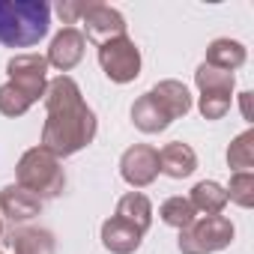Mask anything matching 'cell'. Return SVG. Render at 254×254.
<instances>
[{
    "mask_svg": "<svg viewBox=\"0 0 254 254\" xmlns=\"http://www.w3.org/2000/svg\"><path fill=\"white\" fill-rule=\"evenodd\" d=\"M81 24L87 30V39L96 42V45H105L111 39L126 36V18L108 3H87V9L81 15Z\"/></svg>",
    "mask_w": 254,
    "mask_h": 254,
    "instance_id": "ba28073f",
    "label": "cell"
},
{
    "mask_svg": "<svg viewBox=\"0 0 254 254\" xmlns=\"http://www.w3.org/2000/svg\"><path fill=\"white\" fill-rule=\"evenodd\" d=\"M233 242V224L224 215L194 218L186 230H180V251L183 254H215Z\"/></svg>",
    "mask_w": 254,
    "mask_h": 254,
    "instance_id": "277c9868",
    "label": "cell"
},
{
    "mask_svg": "<svg viewBox=\"0 0 254 254\" xmlns=\"http://www.w3.org/2000/svg\"><path fill=\"white\" fill-rule=\"evenodd\" d=\"M227 165L236 174H251L254 168V132L245 129L242 135H236L227 147Z\"/></svg>",
    "mask_w": 254,
    "mask_h": 254,
    "instance_id": "d6986e66",
    "label": "cell"
},
{
    "mask_svg": "<svg viewBox=\"0 0 254 254\" xmlns=\"http://www.w3.org/2000/svg\"><path fill=\"white\" fill-rule=\"evenodd\" d=\"M0 254H3V251H0Z\"/></svg>",
    "mask_w": 254,
    "mask_h": 254,
    "instance_id": "83f0119b",
    "label": "cell"
},
{
    "mask_svg": "<svg viewBox=\"0 0 254 254\" xmlns=\"http://www.w3.org/2000/svg\"><path fill=\"white\" fill-rule=\"evenodd\" d=\"M0 233H3V224H0Z\"/></svg>",
    "mask_w": 254,
    "mask_h": 254,
    "instance_id": "4316f807",
    "label": "cell"
},
{
    "mask_svg": "<svg viewBox=\"0 0 254 254\" xmlns=\"http://www.w3.org/2000/svg\"><path fill=\"white\" fill-rule=\"evenodd\" d=\"M233 72H224V69H215L209 63H200L197 72H194V84L200 93H209V90H221V93H233Z\"/></svg>",
    "mask_w": 254,
    "mask_h": 254,
    "instance_id": "44dd1931",
    "label": "cell"
},
{
    "mask_svg": "<svg viewBox=\"0 0 254 254\" xmlns=\"http://www.w3.org/2000/svg\"><path fill=\"white\" fill-rule=\"evenodd\" d=\"M159 171L168 174L171 180H186L197 171V156L189 144L183 141H174V144H165L159 150Z\"/></svg>",
    "mask_w": 254,
    "mask_h": 254,
    "instance_id": "7c38bea8",
    "label": "cell"
},
{
    "mask_svg": "<svg viewBox=\"0 0 254 254\" xmlns=\"http://www.w3.org/2000/svg\"><path fill=\"white\" fill-rule=\"evenodd\" d=\"M117 218L129 221L132 227H138L141 233H147V230H150V224H153V203H150V197H147V194H141V191H129V194H123V197H120V203H117Z\"/></svg>",
    "mask_w": 254,
    "mask_h": 254,
    "instance_id": "9a60e30c",
    "label": "cell"
},
{
    "mask_svg": "<svg viewBox=\"0 0 254 254\" xmlns=\"http://www.w3.org/2000/svg\"><path fill=\"white\" fill-rule=\"evenodd\" d=\"M159 215L168 227H177V230H186L189 224H194L197 212L194 206L189 203V197H168L162 206H159Z\"/></svg>",
    "mask_w": 254,
    "mask_h": 254,
    "instance_id": "ffe728a7",
    "label": "cell"
},
{
    "mask_svg": "<svg viewBox=\"0 0 254 254\" xmlns=\"http://www.w3.org/2000/svg\"><path fill=\"white\" fill-rule=\"evenodd\" d=\"M9 245L15 254H54V233L45 227H15L9 233Z\"/></svg>",
    "mask_w": 254,
    "mask_h": 254,
    "instance_id": "5bb4252c",
    "label": "cell"
},
{
    "mask_svg": "<svg viewBox=\"0 0 254 254\" xmlns=\"http://www.w3.org/2000/svg\"><path fill=\"white\" fill-rule=\"evenodd\" d=\"M230 99L233 93H221V90H209V93H200V114L203 120H221L227 111H230Z\"/></svg>",
    "mask_w": 254,
    "mask_h": 254,
    "instance_id": "cb8c5ba5",
    "label": "cell"
},
{
    "mask_svg": "<svg viewBox=\"0 0 254 254\" xmlns=\"http://www.w3.org/2000/svg\"><path fill=\"white\" fill-rule=\"evenodd\" d=\"M51 30V6L45 0H0V45L30 48Z\"/></svg>",
    "mask_w": 254,
    "mask_h": 254,
    "instance_id": "7a4b0ae2",
    "label": "cell"
},
{
    "mask_svg": "<svg viewBox=\"0 0 254 254\" xmlns=\"http://www.w3.org/2000/svg\"><path fill=\"white\" fill-rule=\"evenodd\" d=\"M6 72H9V84H15L30 102L45 96V90H48V60L42 54H15L6 63Z\"/></svg>",
    "mask_w": 254,
    "mask_h": 254,
    "instance_id": "8992f818",
    "label": "cell"
},
{
    "mask_svg": "<svg viewBox=\"0 0 254 254\" xmlns=\"http://www.w3.org/2000/svg\"><path fill=\"white\" fill-rule=\"evenodd\" d=\"M0 212L9 221L21 224V221H30L42 212V200L36 194H30L27 189H21V186H6L0 191Z\"/></svg>",
    "mask_w": 254,
    "mask_h": 254,
    "instance_id": "30bf717a",
    "label": "cell"
},
{
    "mask_svg": "<svg viewBox=\"0 0 254 254\" xmlns=\"http://www.w3.org/2000/svg\"><path fill=\"white\" fill-rule=\"evenodd\" d=\"M15 177H18V186L27 189L30 194H36L39 200L57 197L66 186V171H63L60 159L51 156L45 147L27 150L15 168Z\"/></svg>",
    "mask_w": 254,
    "mask_h": 254,
    "instance_id": "3957f363",
    "label": "cell"
},
{
    "mask_svg": "<svg viewBox=\"0 0 254 254\" xmlns=\"http://www.w3.org/2000/svg\"><path fill=\"white\" fill-rule=\"evenodd\" d=\"M224 191H227V200H233L242 209H251L254 206V174H233Z\"/></svg>",
    "mask_w": 254,
    "mask_h": 254,
    "instance_id": "7402d4cb",
    "label": "cell"
},
{
    "mask_svg": "<svg viewBox=\"0 0 254 254\" xmlns=\"http://www.w3.org/2000/svg\"><path fill=\"white\" fill-rule=\"evenodd\" d=\"M132 123L138 126L144 135H159V132H165L168 126H171V117L153 102L150 93H144V96L132 105Z\"/></svg>",
    "mask_w": 254,
    "mask_h": 254,
    "instance_id": "2e32d148",
    "label": "cell"
},
{
    "mask_svg": "<svg viewBox=\"0 0 254 254\" xmlns=\"http://www.w3.org/2000/svg\"><path fill=\"white\" fill-rule=\"evenodd\" d=\"M189 203L194 206V212H203V215H221V209L227 206V191L212 183V180H203L191 189V197Z\"/></svg>",
    "mask_w": 254,
    "mask_h": 254,
    "instance_id": "ac0fdd59",
    "label": "cell"
},
{
    "mask_svg": "<svg viewBox=\"0 0 254 254\" xmlns=\"http://www.w3.org/2000/svg\"><path fill=\"white\" fill-rule=\"evenodd\" d=\"M239 105H242V117L251 123L254 120V114H251V93H239Z\"/></svg>",
    "mask_w": 254,
    "mask_h": 254,
    "instance_id": "484cf974",
    "label": "cell"
},
{
    "mask_svg": "<svg viewBox=\"0 0 254 254\" xmlns=\"http://www.w3.org/2000/svg\"><path fill=\"white\" fill-rule=\"evenodd\" d=\"M150 96H153V102L171 117V123L180 120V117H186V114L191 111V96H189L186 84H180V81H159V84L150 90Z\"/></svg>",
    "mask_w": 254,
    "mask_h": 254,
    "instance_id": "4fadbf2b",
    "label": "cell"
},
{
    "mask_svg": "<svg viewBox=\"0 0 254 254\" xmlns=\"http://www.w3.org/2000/svg\"><path fill=\"white\" fill-rule=\"evenodd\" d=\"M141 239H144V233L138 227H132L129 221H123L117 215H111L102 224V245L111 254H132L141 248Z\"/></svg>",
    "mask_w": 254,
    "mask_h": 254,
    "instance_id": "8fae6325",
    "label": "cell"
},
{
    "mask_svg": "<svg viewBox=\"0 0 254 254\" xmlns=\"http://www.w3.org/2000/svg\"><path fill=\"white\" fill-rule=\"evenodd\" d=\"M99 66L114 84H129L141 75V51L129 36L99 45Z\"/></svg>",
    "mask_w": 254,
    "mask_h": 254,
    "instance_id": "5b68a950",
    "label": "cell"
},
{
    "mask_svg": "<svg viewBox=\"0 0 254 254\" xmlns=\"http://www.w3.org/2000/svg\"><path fill=\"white\" fill-rule=\"evenodd\" d=\"M54 9L63 18V24H75V21H81V15L87 9V0H60Z\"/></svg>",
    "mask_w": 254,
    "mask_h": 254,
    "instance_id": "d4e9b609",
    "label": "cell"
},
{
    "mask_svg": "<svg viewBox=\"0 0 254 254\" xmlns=\"http://www.w3.org/2000/svg\"><path fill=\"white\" fill-rule=\"evenodd\" d=\"M30 99L15 87V84H3V87H0V114H3V117H21V114H27L30 111Z\"/></svg>",
    "mask_w": 254,
    "mask_h": 254,
    "instance_id": "603a6c76",
    "label": "cell"
},
{
    "mask_svg": "<svg viewBox=\"0 0 254 254\" xmlns=\"http://www.w3.org/2000/svg\"><path fill=\"white\" fill-rule=\"evenodd\" d=\"M245 57L248 54H245L242 42H236V39H215V42H209L203 63H209L215 69H224V72H236L245 63Z\"/></svg>",
    "mask_w": 254,
    "mask_h": 254,
    "instance_id": "e0dca14e",
    "label": "cell"
},
{
    "mask_svg": "<svg viewBox=\"0 0 254 254\" xmlns=\"http://www.w3.org/2000/svg\"><path fill=\"white\" fill-rule=\"evenodd\" d=\"M48 120L42 129V147L57 156H75L96 138V114L81 99V87L69 75H57L45 90Z\"/></svg>",
    "mask_w": 254,
    "mask_h": 254,
    "instance_id": "6da1fadb",
    "label": "cell"
},
{
    "mask_svg": "<svg viewBox=\"0 0 254 254\" xmlns=\"http://www.w3.org/2000/svg\"><path fill=\"white\" fill-rule=\"evenodd\" d=\"M84 48H87V39L81 30L75 27H63L54 39H51V48H48V66H57L60 72H69L81 63L84 57Z\"/></svg>",
    "mask_w": 254,
    "mask_h": 254,
    "instance_id": "9c48e42d",
    "label": "cell"
},
{
    "mask_svg": "<svg viewBox=\"0 0 254 254\" xmlns=\"http://www.w3.org/2000/svg\"><path fill=\"white\" fill-rule=\"evenodd\" d=\"M159 174V150H153L150 144H135L120 159V177L132 189H147L150 183H156Z\"/></svg>",
    "mask_w": 254,
    "mask_h": 254,
    "instance_id": "52a82bcc",
    "label": "cell"
}]
</instances>
